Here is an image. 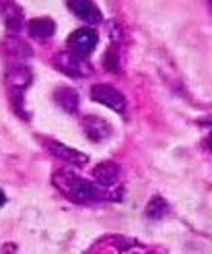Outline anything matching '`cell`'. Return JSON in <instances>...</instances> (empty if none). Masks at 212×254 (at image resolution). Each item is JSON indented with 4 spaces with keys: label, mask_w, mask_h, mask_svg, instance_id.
I'll return each instance as SVG.
<instances>
[{
    "label": "cell",
    "mask_w": 212,
    "mask_h": 254,
    "mask_svg": "<svg viewBox=\"0 0 212 254\" xmlns=\"http://www.w3.org/2000/svg\"><path fill=\"white\" fill-rule=\"evenodd\" d=\"M54 184L60 188V192L68 196L72 202H77V205H86V202H93V200H99L103 198V194L99 192V188L85 180V178H79L70 172H62L58 170L54 174Z\"/></svg>",
    "instance_id": "1"
},
{
    "label": "cell",
    "mask_w": 212,
    "mask_h": 254,
    "mask_svg": "<svg viewBox=\"0 0 212 254\" xmlns=\"http://www.w3.org/2000/svg\"><path fill=\"white\" fill-rule=\"evenodd\" d=\"M54 64L64 74H70V77H91L93 74L91 62L77 52H60L54 58Z\"/></svg>",
    "instance_id": "2"
},
{
    "label": "cell",
    "mask_w": 212,
    "mask_h": 254,
    "mask_svg": "<svg viewBox=\"0 0 212 254\" xmlns=\"http://www.w3.org/2000/svg\"><path fill=\"white\" fill-rule=\"evenodd\" d=\"M91 97H93V101H97V104H103V106H107L111 110H116L118 114H122L124 110H126V97H124L118 89L111 87V85H105V83L93 85Z\"/></svg>",
    "instance_id": "3"
},
{
    "label": "cell",
    "mask_w": 212,
    "mask_h": 254,
    "mask_svg": "<svg viewBox=\"0 0 212 254\" xmlns=\"http://www.w3.org/2000/svg\"><path fill=\"white\" fill-rule=\"evenodd\" d=\"M97 31L93 29H77L68 35V48L70 52H77V54H89L97 48Z\"/></svg>",
    "instance_id": "4"
},
{
    "label": "cell",
    "mask_w": 212,
    "mask_h": 254,
    "mask_svg": "<svg viewBox=\"0 0 212 254\" xmlns=\"http://www.w3.org/2000/svg\"><path fill=\"white\" fill-rule=\"evenodd\" d=\"M45 149L54 157L64 159L66 163H72V166H85V163L89 161V157H86L85 153H81V151H77V149H70L66 145L58 143V141H45Z\"/></svg>",
    "instance_id": "5"
},
{
    "label": "cell",
    "mask_w": 212,
    "mask_h": 254,
    "mask_svg": "<svg viewBox=\"0 0 212 254\" xmlns=\"http://www.w3.org/2000/svg\"><path fill=\"white\" fill-rule=\"evenodd\" d=\"M33 81V74L27 66H23V64H17V66H12L6 74V83H8V89L12 93H17L19 97L23 95V91L31 85Z\"/></svg>",
    "instance_id": "6"
},
{
    "label": "cell",
    "mask_w": 212,
    "mask_h": 254,
    "mask_svg": "<svg viewBox=\"0 0 212 254\" xmlns=\"http://www.w3.org/2000/svg\"><path fill=\"white\" fill-rule=\"evenodd\" d=\"M83 130L95 143L97 141H103V138H107L111 132H114V130H111V124L107 120L97 118V116H86L83 120Z\"/></svg>",
    "instance_id": "7"
},
{
    "label": "cell",
    "mask_w": 212,
    "mask_h": 254,
    "mask_svg": "<svg viewBox=\"0 0 212 254\" xmlns=\"http://www.w3.org/2000/svg\"><path fill=\"white\" fill-rule=\"evenodd\" d=\"M93 180L101 186H114L120 180V166L114 161L97 163L93 168Z\"/></svg>",
    "instance_id": "8"
},
{
    "label": "cell",
    "mask_w": 212,
    "mask_h": 254,
    "mask_svg": "<svg viewBox=\"0 0 212 254\" xmlns=\"http://www.w3.org/2000/svg\"><path fill=\"white\" fill-rule=\"evenodd\" d=\"M68 8L77 15L79 19L86 23H99L101 21V10L97 8V4L89 2V0H68Z\"/></svg>",
    "instance_id": "9"
},
{
    "label": "cell",
    "mask_w": 212,
    "mask_h": 254,
    "mask_svg": "<svg viewBox=\"0 0 212 254\" xmlns=\"http://www.w3.org/2000/svg\"><path fill=\"white\" fill-rule=\"evenodd\" d=\"M27 25H29V33H31V37H37V40H45V37L54 35V31H56V23H54V19H47V17L31 19Z\"/></svg>",
    "instance_id": "10"
},
{
    "label": "cell",
    "mask_w": 212,
    "mask_h": 254,
    "mask_svg": "<svg viewBox=\"0 0 212 254\" xmlns=\"http://www.w3.org/2000/svg\"><path fill=\"white\" fill-rule=\"evenodd\" d=\"M54 101L62 110L74 114L77 108H79V93L74 91V89H70V87H60L58 91L54 93Z\"/></svg>",
    "instance_id": "11"
},
{
    "label": "cell",
    "mask_w": 212,
    "mask_h": 254,
    "mask_svg": "<svg viewBox=\"0 0 212 254\" xmlns=\"http://www.w3.org/2000/svg\"><path fill=\"white\" fill-rule=\"evenodd\" d=\"M167 213H169V205L163 196L157 194L148 200V205H146V217L148 219H163Z\"/></svg>",
    "instance_id": "12"
},
{
    "label": "cell",
    "mask_w": 212,
    "mask_h": 254,
    "mask_svg": "<svg viewBox=\"0 0 212 254\" xmlns=\"http://www.w3.org/2000/svg\"><path fill=\"white\" fill-rule=\"evenodd\" d=\"M4 19H6L8 29L19 31V29H21V23H23V12H21L19 6H10V10L4 12Z\"/></svg>",
    "instance_id": "13"
},
{
    "label": "cell",
    "mask_w": 212,
    "mask_h": 254,
    "mask_svg": "<svg viewBox=\"0 0 212 254\" xmlns=\"http://www.w3.org/2000/svg\"><path fill=\"white\" fill-rule=\"evenodd\" d=\"M103 66H105L107 70H118V66H120L118 50H114V48H109V50H107L105 56H103Z\"/></svg>",
    "instance_id": "14"
},
{
    "label": "cell",
    "mask_w": 212,
    "mask_h": 254,
    "mask_svg": "<svg viewBox=\"0 0 212 254\" xmlns=\"http://www.w3.org/2000/svg\"><path fill=\"white\" fill-rule=\"evenodd\" d=\"M4 202H6V194L2 192V190H0V207H2V205H4Z\"/></svg>",
    "instance_id": "15"
},
{
    "label": "cell",
    "mask_w": 212,
    "mask_h": 254,
    "mask_svg": "<svg viewBox=\"0 0 212 254\" xmlns=\"http://www.w3.org/2000/svg\"><path fill=\"white\" fill-rule=\"evenodd\" d=\"M210 147H212V134H210Z\"/></svg>",
    "instance_id": "16"
}]
</instances>
